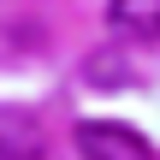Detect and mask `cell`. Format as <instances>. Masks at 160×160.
<instances>
[{
  "instance_id": "3",
  "label": "cell",
  "mask_w": 160,
  "mask_h": 160,
  "mask_svg": "<svg viewBox=\"0 0 160 160\" xmlns=\"http://www.w3.org/2000/svg\"><path fill=\"white\" fill-rule=\"evenodd\" d=\"M48 142L30 119H0V160H42Z\"/></svg>"
},
{
  "instance_id": "2",
  "label": "cell",
  "mask_w": 160,
  "mask_h": 160,
  "mask_svg": "<svg viewBox=\"0 0 160 160\" xmlns=\"http://www.w3.org/2000/svg\"><path fill=\"white\" fill-rule=\"evenodd\" d=\"M107 24L131 42H160V0H107Z\"/></svg>"
},
{
  "instance_id": "1",
  "label": "cell",
  "mask_w": 160,
  "mask_h": 160,
  "mask_svg": "<svg viewBox=\"0 0 160 160\" xmlns=\"http://www.w3.org/2000/svg\"><path fill=\"white\" fill-rule=\"evenodd\" d=\"M77 154L83 160H154V148L113 119H83L77 125Z\"/></svg>"
},
{
  "instance_id": "4",
  "label": "cell",
  "mask_w": 160,
  "mask_h": 160,
  "mask_svg": "<svg viewBox=\"0 0 160 160\" xmlns=\"http://www.w3.org/2000/svg\"><path fill=\"white\" fill-rule=\"evenodd\" d=\"M89 77H95V83H119L125 71H119V65H113L107 53H95V59H89Z\"/></svg>"
}]
</instances>
